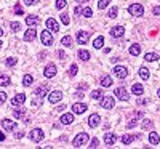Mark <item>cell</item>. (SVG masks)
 <instances>
[{
    "label": "cell",
    "mask_w": 160,
    "mask_h": 149,
    "mask_svg": "<svg viewBox=\"0 0 160 149\" xmlns=\"http://www.w3.org/2000/svg\"><path fill=\"white\" fill-rule=\"evenodd\" d=\"M88 143V135L87 133H78L72 141V146L74 147H83L85 144Z\"/></svg>",
    "instance_id": "1"
},
{
    "label": "cell",
    "mask_w": 160,
    "mask_h": 149,
    "mask_svg": "<svg viewBox=\"0 0 160 149\" xmlns=\"http://www.w3.org/2000/svg\"><path fill=\"white\" fill-rule=\"evenodd\" d=\"M128 11H130V15L138 16V18L144 15V8H142V5H139V3H133V5H130Z\"/></svg>",
    "instance_id": "2"
},
{
    "label": "cell",
    "mask_w": 160,
    "mask_h": 149,
    "mask_svg": "<svg viewBox=\"0 0 160 149\" xmlns=\"http://www.w3.org/2000/svg\"><path fill=\"white\" fill-rule=\"evenodd\" d=\"M40 40H42V43L45 47H50V45H53V37H51V32L50 31H43L40 34Z\"/></svg>",
    "instance_id": "3"
},
{
    "label": "cell",
    "mask_w": 160,
    "mask_h": 149,
    "mask_svg": "<svg viewBox=\"0 0 160 149\" xmlns=\"http://www.w3.org/2000/svg\"><path fill=\"white\" fill-rule=\"evenodd\" d=\"M45 138V133L40 128H34L32 131H31V140L34 141V143H40Z\"/></svg>",
    "instance_id": "4"
},
{
    "label": "cell",
    "mask_w": 160,
    "mask_h": 149,
    "mask_svg": "<svg viewBox=\"0 0 160 149\" xmlns=\"http://www.w3.org/2000/svg\"><path fill=\"white\" fill-rule=\"evenodd\" d=\"M114 104H115V101H114L112 96H104V98H101V107L102 109H112Z\"/></svg>",
    "instance_id": "5"
},
{
    "label": "cell",
    "mask_w": 160,
    "mask_h": 149,
    "mask_svg": "<svg viewBox=\"0 0 160 149\" xmlns=\"http://www.w3.org/2000/svg\"><path fill=\"white\" fill-rule=\"evenodd\" d=\"M114 93H115V96H117L120 101H128V100H130V95L127 93V90H125L123 87L115 88V91H114Z\"/></svg>",
    "instance_id": "6"
},
{
    "label": "cell",
    "mask_w": 160,
    "mask_h": 149,
    "mask_svg": "<svg viewBox=\"0 0 160 149\" xmlns=\"http://www.w3.org/2000/svg\"><path fill=\"white\" fill-rule=\"evenodd\" d=\"M88 39H90V32L88 31H78V34H77V43L85 45L88 42Z\"/></svg>",
    "instance_id": "7"
},
{
    "label": "cell",
    "mask_w": 160,
    "mask_h": 149,
    "mask_svg": "<svg viewBox=\"0 0 160 149\" xmlns=\"http://www.w3.org/2000/svg\"><path fill=\"white\" fill-rule=\"evenodd\" d=\"M114 74H115L118 79H127L128 71H127V67H125V66H115V67H114Z\"/></svg>",
    "instance_id": "8"
},
{
    "label": "cell",
    "mask_w": 160,
    "mask_h": 149,
    "mask_svg": "<svg viewBox=\"0 0 160 149\" xmlns=\"http://www.w3.org/2000/svg\"><path fill=\"white\" fill-rule=\"evenodd\" d=\"M56 72H58L56 66H55V64H48L47 67H45V71H43V76L47 77V79H51V77L56 76Z\"/></svg>",
    "instance_id": "9"
},
{
    "label": "cell",
    "mask_w": 160,
    "mask_h": 149,
    "mask_svg": "<svg viewBox=\"0 0 160 149\" xmlns=\"http://www.w3.org/2000/svg\"><path fill=\"white\" fill-rule=\"evenodd\" d=\"M61 98H62V93L59 90H56V91H51V93L48 95V101L51 103V104H56L58 101H61Z\"/></svg>",
    "instance_id": "10"
},
{
    "label": "cell",
    "mask_w": 160,
    "mask_h": 149,
    "mask_svg": "<svg viewBox=\"0 0 160 149\" xmlns=\"http://www.w3.org/2000/svg\"><path fill=\"white\" fill-rule=\"evenodd\" d=\"M87 109H88V106L85 104V103H75V104L72 106V112L74 114H83Z\"/></svg>",
    "instance_id": "11"
},
{
    "label": "cell",
    "mask_w": 160,
    "mask_h": 149,
    "mask_svg": "<svg viewBox=\"0 0 160 149\" xmlns=\"http://www.w3.org/2000/svg\"><path fill=\"white\" fill-rule=\"evenodd\" d=\"M101 122V117L98 116V114H91L90 119H88V125H90V128H96L99 125Z\"/></svg>",
    "instance_id": "12"
},
{
    "label": "cell",
    "mask_w": 160,
    "mask_h": 149,
    "mask_svg": "<svg viewBox=\"0 0 160 149\" xmlns=\"http://www.w3.org/2000/svg\"><path fill=\"white\" fill-rule=\"evenodd\" d=\"M2 127L7 130V131H10V130H16V128H18V124L13 122V120L5 119V120H2Z\"/></svg>",
    "instance_id": "13"
},
{
    "label": "cell",
    "mask_w": 160,
    "mask_h": 149,
    "mask_svg": "<svg viewBox=\"0 0 160 149\" xmlns=\"http://www.w3.org/2000/svg\"><path fill=\"white\" fill-rule=\"evenodd\" d=\"M48 93V85H40V87L38 88H35V95H37V98H45V95H47Z\"/></svg>",
    "instance_id": "14"
},
{
    "label": "cell",
    "mask_w": 160,
    "mask_h": 149,
    "mask_svg": "<svg viewBox=\"0 0 160 149\" xmlns=\"http://www.w3.org/2000/svg\"><path fill=\"white\" fill-rule=\"evenodd\" d=\"M47 27H48V31H51V32H59V26H58V22H56L53 18L47 19Z\"/></svg>",
    "instance_id": "15"
},
{
    "label": "cell",
    "mask_w": 160,
    "mask_h": 149,
    "mask_svg": "<svg viewBox=\"0 0 160 149\" xmlns=\"http://www.w3.org/2000/svg\"><path fill=\"white\" fill-rule=\"evenodd\" d=\"M37 37V31L34 29V27H31V29H27L26 31V34H24V40L26 42H32L34 39Z\"/></svg>",
    "instance_id": "16"
},
{
    "label": "cell",
    "mask_w": 160,
    "mask_h": 149,
    "mask_svg": "<svg viewBox=\"0 0 160 149\" xmlns=\"http://www.w3.org/2000/svg\"><path fill=\"white\" fill-rule=\"evenodd\" d=\"M24 101H26V95H24V93L16 95L15 98L11 100V103H13V106H21V104H24Z\"/></svg>",
    "instance_id": "17"
},
{
    "label": "cell",
    "mask_w": 160,
    "mask_h": 149,
    "mask_svg": "<svg viewBox=\"0 0 160 149\" xmlns=\"http://www.w3.org/2000/svg\"><path fill=\"white\" fill-rule=\"evenodd\" d=\"M125 34V29L122 26H115V27H112V31H111V36L112 37H115V39H118V37H122Z\"/></svg>",
    "instance_id": "18"
},
{
    "label": "cell",
    "mask_w": 160,
    "mask_h": 149,
    "mask_svg": "<svg viewBox=\"0 0 160 149\" xmlns=\"http://www.w3.org/2000/svg\"><path fill=\"white\" fill-rule=\"evenodd\" d=\"M115 141H117V136L114 135V133H106L104 135V143H106L107 146H112Z\"/></svg>",
    "instance_id": "19"
},
{
    "label": "cell",
    "mask_w": 160,
    "mask_h": 149,
    "mask_svg": "<svg viewBox=\"0 0 160 149\" xmlns=\"http://www.w3.org/2000/svg\"><path fill=\"white\" fill-rule=\"evenodd\" d=\"M59 120H61L62 125H69V124L74 122V116H72V114H62Z\"/></svg>",
    "instance_id": "20"
},
{
    "label": "cell",
    "mask_w": 160,
    "mask_h": 149,
    "mask_svg": "<svg viewBox=\"0 0 160 149\" xmlns=\"http://www.w3.org/2000/svg\"><path fill=\"white\" fill-rule=\"evenodd\" d=\"M131 91H133V95L139 96V95L144 93V87H142L141 83H133V87H131Z\"/></svg>",
    "instance_id": "21"
},
{
    "label": "cell",
    "mask_w": 160,
    "mask_h": 149,
    "mask_svg": "<svg viewBox=\"0 0 160 149\" xmlns=\"http://www.w3.org/2000/svg\"><path fill=\"white\" fill-rule=\"evenodd\" d=\"M26 22H27V26H29V27H35L40 21H38V18H37V16H32V15H29V16L26 18Z\"/></svg>",
    "instance_id": "22"
},
{
    "label": "cell",
    "mask_w": 160,
    "mask_h": 149,
    "mask_svg": "<svg viewBox=\"0 0 160 149\" xmlns=\"http://www.w3.org/2000/svg\"><path fill=\"white\" fill-rule=\"evenodd\" d=\"M102 43H104V37H102V36L96 37V39L93 40V48H95V50H99V48H102Z\"/></svg>",
    "instance_id": "23"
},
{
    "label": "cell",
    "mask_w": 160,
    "mask_h": 149,
    "mask_svg": "<svg viewBox=\"0 0 160 149\" xmlns=\"http://www.w3.org/2000/svg\"><path fill=\"white\" fill-rule=\"evenodd\" d=\"M77 56H78V59H82V61H88L90 59V51H87V50H78Z\"/></svg>",
    "instance_id": "24"
},
{
    "label": "cell",
    "mask_w": 160,
    "mask_h": 149,
    "mask_svg": "<svg viewBox=\"0 0 160 149\" xmlns=\"http://www.w3.org/2000/svg\"><path fill=\"white\" fill-rule=\"evenodd\" d=\"M139 53H141V47L138 43H135V45H131V47H130V55L131 56H138Z\"/></svg>",
    "instance_id": "25"
},
{
    "label": "cell",
    "mask_w": 160,
    "mask_h": 149,
    "mask_svg": "<svg viewBox=\"0 0 160 149\" xmlns=\"http://www.w3.org/2000/svg\"><path fill=\"white\" fill-rule=\"evenodd\" d=\"M32 82H34V77L31 74H26V76L22 77V85H24V87H31Z\"/></svg>",
    "instance_id": "26"
},
{
    "label": "cell",
    "mask_w": 160,
    "mask_h": 149,
    "mask_svg": "<svg viewBox=\"0 0 160 149\" xmlns=\"http://www.w3.org/2000/svg\"><path fill=\"white\" fill-rule=\"evenodd\" d=\"M149 141H151V144H158V143H160V136H158V133L152 131V133L149 135Z\"/></svg>",
    "instance_id": "27"
},
{
    "label": "cell",
    "mask_w": 160,
    "mask_h": 149,
    "mask_svg": "<svg viewBox=\"0 0 160 149\" xmlns=\"http://www.w3.org/2000/svg\"><path fill=\"white\" fill-rule=\"evenodd\" d=\"M61 43L64 45V47H72V45H74V40H72L71 36H66V37L61 39Z\"/></svg>",
    "instance_id": "28"
},
{
    "label": "cell",
    "mask_w": 160,
    "mask_h": 149,
    "mask_svg": "<svg viewBox=\"0 0 160 149\" xmlns=\"http://www.w3.org/2000/svg\"><path fill=\"white\" fill-rule=\"evenodd\" d=\"M101 85H102V87H111V85H112V77L111 76H104L101 79Z\"/></svg>",
    "instance_id": "29"
},
{
    "label": "cell",
    "mask_w": 160,
    "mask_h": 149,
    "mask_svg": "<svg viewBox=\"0 0 160 149\" xmlns=\"http://www.w3.org/2000/svg\"><path fill=\"white\" fill-rule=\"evenodd\" d=\"M7 85H10V77L5 74H0V87H7Z\"/></svg>",
    "instance_id": "30"
},
{
    "label": "cell",
    "mask_w": 160,
    "mask_h": 149,
    "mask_svg": "<svg viewBox=\"0 0 160 149\" xmlns=\"http://www.w3.org/2000/svg\"><path fill=\"white\" fill-rule=\"evenodd\" d=\"M139 76H141V79L142 80H147L149 79V71H147V67H139Z\"/></svg>",
    "instance_id": "31"
},
{
    "label": "cell",
    "mask_w": 160,
    "mask_h": 149,
    "mask_svg": "<svg viewBox=\"0 0 160 149\" xmlns=\"http://www.w3.org/2000/svg\"><path fill=\"white\" fill-rule=\"evenodd\" d=\"M131 141H135V135H123L122 136V143H123V144H130Z\"/></svg>",
    "instance_id": "32"
},
{
    "label": "cell",
    "mask_w": 160,
    "mask_h": 149,
    "mask_svg": "<svg viewBox=\"0 0 160 149\" xmlns=\"http://www.w3.org/2000/svg\"><path fill=\"white\" fill-rule=\"evenodd\" d=\"M158 58H160V56L157 53H146V56H144L146 61H157Z\"/></svg>",
    "instance_id": "33"
},
{
    "label": "cell",
    "mask_w": 160,
    "mask_h": 149,
    "mask_svg": "<svg viewBox=\"0 0 160 149\" xmlns=\"http://www.w3.org/2000/svg\"><path fill=\"white\" fill-rule=\"evenodd\" d=\"M90 96H91L93 100H101V98H102V91H101V90H93Z\"/></svg>",
    "instance_id": "34"
},
{
    "label": "cell",
    "mask_w": 160,
    "mask_h": 149,
    "mask_svg": "<svg viewBox=\"0 0 160 149\" xmlns=\"http://www.w3.org/2000/svg\"><path fill=\"white\" fill-rule=\"evenodd\" d=\"M117 11H118V8H117V7H112V8L109 10V13H107V18H111V19L117 18Z\"/></svg>",
    "instance_id": "35"
},
{
    "label": "cell",
    "mask_w": 160,
    "mask_h": 149,
    "mask_svg": "<svg viewBox=\"0 0 160 149\" xmlns=\"http://www.w3.org/2000/svg\"><path fill=\"white\" fill-rule=\"evenodd\" d=\"M107 5H109V0H98V8L99 10H104Z\"/></svg>",
    "instance_id": "36"
},
{
    "label": "cell",
    "mask_w": 160,
    "mask_h": 149,
    "mask_svg": "<svg viewBox=\"0 0 160 149\" xmlns=\"http://www.w3.org/2000/svg\"><path fill=\"white\" fill-rule=\"evenodd\" d=\"M82 13H83V16H85V18H91V15H93V10H91L90 7H87V8H83V11H82Z\"/></svg>",
    "instance_id": "37"
},
{
    "label": "cell",
    "mask_w": 160,
    "mask_h": 149,
    "mask_svg": "<svg viewBox=\"0 0 160 149\" xmlns=\"http://www.w3.org/2000/svg\"><path fill=\"white\" fill-rule=\"evenodd\" d=\"M11 29H13L15 32L21 31V22H18V21H13V22H11Z\"/></svg>",
    "instance_id": "38"
},
{
    "label": "cell",
    "mask_w": 160,
    "mask_h": 149,
    "mask_svg": "<svg viewBox=\"0 0 160 149\" xmlns=\"http://www.w3.org/2000/svg\"><path fill=\"white\" fill-rule=\"evenodd\" d=\"M13 116H15L16 119H21L22 116H24V109H15V111H13Z\"/></svg>",
    "instance_id": "39"
},
{
    "label": "cell",
    "mask_w": 160,
    "mask_h": 149,
    "mask_svg": "<svg viewBox=\"0 0 160 149\" xmlns=\"http://www.w3.org/2000/svg\"><path fill=\"white\" fill-rule=\"evenodd\" d=\"M152 127H154V122H152V120H144V122H142V128H144V130L152 128Z\"/></svg>",
    "instance_id": "40"
},
{
    "label": "cell",
    "mask_w": 160,
    "mask_h": 149,
    "mask_svg": "<svg viewBox=\"0 0 160 149\" xmlns=\"http://www.w3.org/2000/svg\"><path fill=\"white\" fill-rule=\"evenodd\" d=\"M55 5H56V8H58V10H62L66 7V0H56Z\"/></svg>",
    "instance_id": "41"
},
{
    "label": "cell",
    "mask_w": 160,
    "mask_h": 149,
    "mask_svg": "<svg viewBox=\"0 0 160 149\" xmlns=\"http://www.w3.org/2000/svg\"><path fill=\"white\" fill-rule=\"evenodd\" d=\"M77 71H78L77 64H72V66H71V69H69V76H71V77H74V76L77 74Z\"/></svg>",
    "instance_id": "42"
},
{
    "label": "cell",
    "mask_w": 160,
    "mask_h": 149,
    "mask_svg": "<svg viewBox=\"0 0 160 149\" xmlns=\"http://www.w3.org/2000/svg\"><path fill=\"white\" fill-rule=\"evenodd\" d=\"M16 63H18V58H15V56H11V58L7 59V66H15Z\"/></svg>",
    "instance_id": "43"
},
{
    "label": "cell",
    "mask_w": 160,
    "mask_h": 149,
    "mask_svg": "<svg viewBox=\"0 0 160 149\" xmlns=\"http://www.w3.org/2000/svg\"><path fill=\"white\" fill-rule=\"evenodd\" d=\"M98 146H99V140H98V138H93L88 147H93V149H95V147H98Z\"/></svg>",
    "instance_id": "44"
},
{
    "label": "cell",
    "mask_w": 160,
    "mask_h": 149,
    "mask_svg": "<svg viewBox=\"0 0 160 149\" xmlns=\"http://www.w3.org/2000/svg\"><path fill=\"white\" fill-rule=\"evenodd\" d=\"M5 101H7V93H5V91H0V104H3Z\"/></svg>",
    "instance_id": "45"
},
{
    "label": "cell",
    "mask_w": 160,
    "mask_h": 149,
    "mask_svg": "<svg viewBox=\"0 0 160 149\" xmlns=\"http://www.w3.org/2000/svg\"><path fill=\"white\" fill-rule=\"evenodd\" d=\"M61 21H62V24H69V16L67 15H61Z\"/></svg>",
    "instance_id": "46"
},
{
    "label": "cell",
    "mask_w": 160,
    "mask_h": 149,
    "mask_svg": "<svg viewBox=\"0 0 160 149\" xmlns=\"http://www.w3.org/2000/svg\"><path fill=\"white\" fill-rule=\"evenodd\" d=\"M15 13L16 15H22V13H24V10H22V7H19V5H16V7H15Z\"/></svg>",
    "instance_id": "47"
},
{
    "label": "cell",
    "mask_w": 160,
    "mask_h": 149,
    "mask_svg": "<svg viewBox=\"0 0 160 149\" xmlns=\"http://www.w3.org/2000/svg\"><path fill=\"white\" fill-rule=\"evenodd\" d=\"M133 127H136V119H133V120H130V122L127 124V128H133Z\"/></svg>",
    "instance_id": "48"
},
{
    "label": "cell",
    "mask_w": 160,
    "mask_h": 149,
    "mask_svg": "<svg viewBox=\"0 0 160 149\" xmlns=\"http://www.w3.org/2000/svg\"><path fill=\"white\" fill-rule=\"evenodd\" d=\"M147 101H149V100H144V98H141V100H138V104H139V106H142V104H147Z\"/></svg>",
    "instance_id": "49"
},
{
    "label": "cell",
    "mask_w": 160,
    "mask_h": 149,
    "mask_svg": "<svg viewBox=\"0 0 160 149\" xmlns=\"http://www.w3.org/2000/svg\"><path fill=\"white\" fill-rule=\"evenodd\" d=\"M83 93H82V90H78V91H75V98H83Z\"/></svg>",
    "instance_id": "50"
},
{
    "label": "cell",
    "mask_w": 160,
    "mask_h": 149,
    "mask_svg": "<svg viewBox=\"0 0 160 149\" xmlns=\"http://www.w3.org/2000/svg\"><path fill=\"white\" fill-rule=\"evenodd\" d=\"M24 3H26V5H35L37 0H24Z\"/></svg>",
    "instance_id": "51"
},
{
    "label": "cell",
    "mask_w": 160,
    "mask_h": 149,
    "mask_svg": "<svg viewBox=\"0 0 160 149\" xmlns=\"http://www.w3.org/2000/svg\"><path fill=\"white\" fill-rule=\"evenodd\" d=\"M58 56H59L61 59H64V58H66V53H64L62 50H59V51H58Z\"/></svg>",
    "instance_id": "52"
},
{
    "label": "cell",
    "mask_w": 160,
    "mask_h": 149,
    "mask_svg": "<svg viewBox=\"0 0 160 149\" xmlns=\"http://www.w3.org/2000/svg\"><path fill=\"white\" fill-rule=\"evenodd\" d=\"M74 13H75V15H80V13H82V8H80V7H75V10H74Z\"/></svg>",
    "instance_id": "53"
},
{
    "label": "cell",
    "mask_w": 160,
    "mask_h": 149,
    "mask_svg": "<svg viewBox=\"0 0 160 149\" xmlns=\"http://www.w3.org/2000/svg\"><path fill=\"white\" fill-rule=\"evenodd\" d=\"M66 107H67L66 104H59V106H58V111H64V109H66Z\"/></svg>",
    "instance_id": "54"
},
{
    "label": "cell",
    "mask_w": 160,
    "mask_h": 149,
    "mask_svg": "<svg viewBox=\"0 0 160 149\" xmlns=\"http://www.w3.org/2000/svg\"><path fill=\"white\" fill-rule=\"evenodd\" d=\"M154 15H160V7H155V8H154Z\"/></svg>",
    "instance_id": "55"
},
{
    "label": "cell",
    "mask_w": 160,
    "mask_h": 149,
    "mask_svg": "<svg viewBox=\"0 0 160 149\" xmlns=\"http://www.w3.org/2000/svg\"><path fill=\"white\" fill-rule=\"evenodd\" d=\"M85 88H87V83H80L78 85V90H85Z\"/></svg>",
    "instance_id": "56"
},
{
    "label": "cell",
    "mask_w": 160,
    "mask_h": 149,
    "mask_svg": "<svg viewBox=\"0 0 160 149\" xmlns=\"http://www.w3.org/2000/svg\"><path fill=\"white\" fill-rule=\"evenodd\" d=\"M22 136H24V133H22V131H19V133H16V138H18V140H21Z\"/></svg>",
    "instance_id": "57"
},
{
    "label": "cell",
    "mask_w": 160,
    "mask_h": 149,
    "mask_svg": "<svg viewBox=\"0 0 160 149\" xmlns=\"http://www.w3.org/2000/svg\"><path fill=\"white\" fill-rule=\"evenodd\" d=\"M45 56H47V55H45V53H40V55H38V59H43V58H45Z\"/></svg>",
    "instance_id": "58"
},
{
    "label": "cell",
    "mask_w": 160,
    "mask_h": 149,
    "mask_svg": "<svg viewBox=\"0 0 160 149\" xmlns=\"http://www.w3.org/2000/svg\"><path fill=\"white\" fill-rule=\"evenodd\" d=\"M3 140H5V135H3V133H0V141H3Z\"/></svg>",
    "instance_id": "59"
},
{
    "label": "cell",
    "mask_w": 160,
    "mask_h": 149,
    "mask_svg": "<svg viewBox=\"0 0 160 149\" xmlns=\"http://www.w3.org/2000/svg\"><path fill=\"white\" fill-rule=\"evenodd\" d=\"M3 36V31H2V27H0V37H2Z\"/></svg>",
    "instance_id": "60"
},
{
    "label": "cell",
    "mask_w": 160,
    "mask_h": 149,
    "mask_svg": "<svg viewBox=\"0 0 160 149\" xmlns=\"http://www.w3.org/2000/svg\"><path fill=\"white\" fill-rule=\"evenodd\" d=\"M77 2H80V3H82V2H88V0H77Z\"/></svg>",
    "instance_id": "61"
},
{
    "label": "cell",
    "mask_w": 160,
    "mask_h": 149,
    "mask_svg": "<svg viewBox=\"0 0 160 149\" xmlns=\"http://www.w3.org/2000/svg\"><path fill=\"white\" fill-rule=\"evenodd\" d=\"M157 95H158V98H160V88H158V91H157Z\"/></svg>",
    "instance_id": "62"
},
{
    "label": "cell",
    "mask_w": 160,
    "mask_h": 149,
    "mask_svg": "<svg viewBox=\"0 0 160 149\" xmlns=\"http://www.w3.org/2000/svg\"><path fill=\"white\" fill-rule=\"evenodd\" d=\"M2 43H3V42H2V40H0V48H2Z\"/></svg>",
    "instance_id": "63"
}]
</instances>
